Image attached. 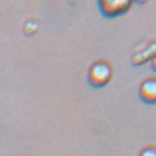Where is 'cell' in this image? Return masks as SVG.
Returning <instances> with one entry per match:
<instances>
[{"label": "cell", "mask_w": 156, "mask_h": 156, "mask_svg": "<svg viewBox=\"0 0 156 156\" xmlns=\"http://www.w3.org/2000/svg\"><path fill=\"white\" fill-rule=\"evenodd\" d=\"M112 77V68L108 62L98 61L91 65L88 72V81L95 88H102Z\"/></svg>", "instance_id": "obj_1"}, {"label": "cell", "mask_w": 156, "mask_h": 156, "mask_svg": "<svg viewBox=\"0 0 156 156\" xmlns=\"http://www.w3.org/2000/svg\"><path fill=\"white\" fill-rule=\"evenodd\" d=\"M134 0H98L101 13L107 18H115L126 13Z\"/></svg>", "instance_id": "obj_2"}, {"label": "cell", "mask_w": 156, "mask_h": 156, "mask_svg": "<svg viewBox=\"0 0 156 156\" xmlns=\"http://www.w3.org/2000/svg\"><path fill=\"white\" fill-rule=\"evenodd\" d=\"M140 99L144 103L154 105L156 103V78H147L140 86Z\"/></svg>", "instance_id": "obj_3"}, {"label": "cell", "mask_w": 156, "mask_h": 156, "mask_svg": "<svg viewBox=\"0 0 156 156\" xmlns=\"http://www.w3.org/2000/svg\"><path fill=\"white\" fill-rule=\"evenodd\" d=\"M155 55H156V42L151 43L150 46H147L145 50L141 51V52H136L135 55L133 56L132 63L134 65L144 64L145 62H147L148 59H152Z\"/></svg>", "instance_id": "obj_4"}, {"label": "cell", "mask_w": 156, "mask_h": 156, "mask_svg": "<svg viewBox=\"0 0 156 156\" xmlns=\"http://www.w3.org/2000/svg\"><path fill=\"white\" fill-rule=\"evenodd\" d=\"M140 156H156L155 147H146L141 152Z\"/></svg>", "instance_id": "obj_5"}, {"label": "cell", "mask_w": 156, "mask_h": 156, "mask_svg": "<svg viewBox=\"0 0 156 156\" xmlns=\"http://www.w3.org/2000/svg\"><path fill=\"white\" fill-rule=\"evenodd\" d=\"M151 67H152V69H153L154 73L156 74V55L151 59Z\"/></svg>", "instance_id": "obj_6"}, {"label": "cell", "mask_w": 156, "mask_h": 156, "mask_svg": "<svg viewBox=\"0 0 156 156\" xmlns=\"http://www.w3.org/2000/svg\"><path fill=\"white\" fill-rule=\"evenodd\" d=\"M134 1H136V2H139V3H144V2H146L147 0H134Z\"/></svg>", "instance_id": "obj_7"}]
</instances>
